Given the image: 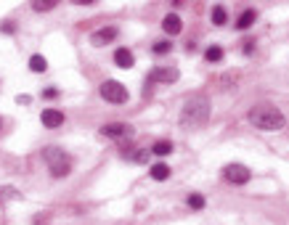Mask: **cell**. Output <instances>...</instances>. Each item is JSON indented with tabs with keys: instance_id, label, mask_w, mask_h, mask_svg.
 <instances>
[{
	"instance_id": "obj_21",
	"label": "cell",
	"mask_w": 289,
	"mask_h": 225,
	"mask_svg": "<svg viewBox=\"0 0 289 225\" xmlns=\"http://www.w3.org/2000/svg\"><path fill=\"white\" fill-rule=\"evenodd\" d=\"M130 159H135V162H146V159H149V151H133Z\"/></svg>"
},
{
	"instance_id": "obj_18",
	"label": "cell",
	"mask_w": 289,
	"mask_h": 225,
	"mask_svg": "<svg viewBox=\"0 0 289 225\" xmlns=\"http://www.w3.org/2000/svg\"><path fill=\"white\" fill-rule=\"evenodd\" d=\"M157 56H165V53H170L172 51V43H167V40H159V43H154V48H152Z\"/></svg>"
},
{
	"instance_id": "obj_8",
	"label": "cell",
	"mask_w": 289,
	"mask_h": 225,
	"mask_svg": "<svg viewBox=\"0 0 289 225\" xmlns=\"http://www.w3.org/2000/svg\"><path fill=\"white\" fill-rule=\"evenodd\" d=\"M114 38H117V29H114V27H103V29H98V32L90 34V43H93L96 48H101V45L112 43Z\"/></svg>"
},
{
	"instance_id": "obj_10",
	"label": "cell",
	"mask_w": 289,
	"mask_h": 225,
	"mask_svg": "<svg viewBox=\"0 0 289 225\" xmlns=\"http://www.w3.org/2000/svg\"><path fill=\"white\" fill-rule=\"evenodd\" d=\"M114 64H117L120 69H130L133 66V53L128 48H117L114 51Z\"/></svg>"
},
{
	"instance_id": "obj_13",
	"label": "cell",
	"mask_w": 289,
	"mask_h": 225,
	"mask_svg": "<svg viewBox=\"0 0 289 225\" xmlns=\"http://www.w3.org/2000/svg\"><path fill=\"white\" fill-rule=\"evenodd\" d=\"M152 177H154V180H167V177H170V167L165 162L152 164Z\"/></svg>"
},
{
	"instance_id": "obj_2",
	"label": "cell",
	"mask_w": 289,
	"mask_h": 225,
	"mask_svg": "<svg viewBox=\"0 0 289 225\" xmlns=\"http://www.w3.org/2000/svg\"><path fill=\"white\" fill-rule=\"evenodd\" d=\"M207 117H210V101H207V96H194L183 106L180 125L183 127H202L207 122Z\"/></svg>"
},
{
	"instance_id": "obj_20",
	"label": "cell",
	"mask_w": 289,
	"mask_h": 225,
	"mask_svg": "<svg viewBox=\"0 0 289 225\" xmlns=\"http://www.w3.org/2000/svg\"><path fill=\"white\" fill-rule=\"evenodd\" d=\"M189 207H191V209H202V207H204V196L191 194V196H189Z\"/></svg>"
},
{
	"instance_id": "obj_17",
	"label": "cell",
	"mask_w": 289,
	"mask_h": 225,
	"mask_svg": "<svg viewBox=\"0 0 289 225\" xmlns=\"http://www.w3.org/2000/svg\"><path fill=\"white\" fill-rule=\"evenodd\" d=\"M226 19H228L226 8H223V6H215V8H212V24L223 27V24H226Z\"/></svg>"
},
{
	"instance_id": "obj_1",
	"label": "cell",
	"mask_w": 289,
	"mask_h": 225,
	"mask_svg": "<svg viewBox=\"0 0 289 225\" xmlns=\"http://www.w3.org/2000/svg\"><path fill=\"white\" fill-rule=\"evenodd\" d=\"M249 122L260 127V130H281L284 127V114L276 109V106L271 103H258V106H252L249 109Z\"/></svg>"
},
{
	"instance_id": "obj_22",
	"label": "cell",
	"mask_w": 289,
	"mask_h": 225,
	"mask_svg": "<svg viewBox=\"0 0 289 225\" xmlns=\"http://www.w3.org/2000/svg\"><path fill=\"white\" fill-rule=\"evenodd\" d=\"M0 29H3V32H8V34H14V32H16V24H14V21H6V24L0 27Z\"/></svg>"
},
{
	"instance_id": "obj_7",
	"label": "cell",
	"mask_w": 289,
	"mask_h": 225,
	"mask_svg": "<svg viewBox=\"0 0 289 225\" xmlns=\"http://www.w3.org/2000/svg\"><path fill=\"white\" fill-rule=\"evenodd\" d=\"M149 80H152V82H175V80H178V69H172V66H159V69H154V72L149 74Z\"/></svg>"
},
{
	"instance_id": "obj_19",
	"label": "cell",
	"mask_w": 289,
	"mask_h": 225,
	"mask_svg": "<svg viewBox=\"0 0 289 225\" xmlns=\"http://www.w3.org/2000/svg\"><path fill=\"white\" fill-rule=\"evenodd\" d=\"M32 8L34 11H51V8H56V0H34Z\"/></svg>"
},
{
	"instance_id": "obj_23",
	"label": "cell",
	"mask_w": 289,
	"mask_h": 225,
	"mask_svg": "<svg viewBox=\"0 0 289 225\" xmlns=\"http://www.w3.org/2000/svg\"><path fill=\"white\" fill-rule=\"evenodd\" d=\"M43 96H45V98H56V96H59V90H56V88H48V90H43Z\"/></svg>"
},
{
	"instance_id": "obj_5",
	"label": "cell",
	"mask_w": 289,
	"mask_h": 225,
	"mask_svg": "<svg viewBox=\"0 0 289 225\" xmlns=\"http://www.w3.org/2000/svg\"><path fill=\"white\" fill-rule=\"evenodd\" d=\"M101 135L114 138V140H128V138H133V127L125 125V122H112V125L101 127Z\"/></svg>"
},
{
	"instance_id": "obj_6",
	"label": "cell",
	"mask_w": 289,
	"mask_h": 225,
	"mask_svg": "<svg viewBox=\"0 0 289 225\" xmlns=\"http://www.w3.org/2000/svg\"><path fill=\"white\" fill-rule=\"evenodd\" d=\"M223 177L234 185H241V183L249 180V170L244 167V164H228V167L223 170Z\"/></svg>"
},
{
	"instance_id": "obj_4",
	"label": "cell",
	"mask_w": 289,
	"mask_h": 225,
	"mask_svg": "<svg viewBox=\"0 0 289 225\" xmlns=\"http://www.w3.org/2000/svg\"><path fill=\"white\" fill-rule=\"evenodd\" d=\"M101 98L109 101V103H125V101H128V90H125L122 82L106 80V82L101 85Z\"/></svg>"
},
{
	"instance_id": "obj_16",
	"label": "cell",
	"mask_w": 289,
	"mask_h": 225,
	"mask_svg": "<svg viewBox=\"0 0 289 225\" xmlns=\"http://www.w3.org/2000/svg\"><path fill=\"white\" fill-rule=\"evenodd\" d=\"M170 151H172V143H170V140H157V143L152 146V154H157V157H167Z\"/></svg>"
},
{
	"instance_id": "obj_3",
	"label": "cell",
	"mask_w": 289,
	"mask_h": 225,
	"mask_svg": "<svg viewBox=\"0 0 289 225\" xmlns=\"http://www.w3.org/2000/svg\"><path fill=\"white\" fill-rule=\"evenodd\" d=\"M43 157H45V164H48L53 177H64V175H69V170H72V159H69L66 151H61L59 146H48Z\"/></svg>"
},
{
	"instance_id": "obj_11",
	"label": "cell",
	"mask_w": 289,
	"mask_h": 225,
	"mask_svg": "<svg viewBox=\"0 0 289 225\" xmlns=\"http://www.w3.org/2000/svg\"><path fill=\"white\" fill-rule=\"evenodd\" d=\"M162 29H165L167 34H178V32L183 29V21H180V16H175V14L165 16V21H162Z\"/></svg>"
},
{
	"instance_id": "obj_14",
	"label": "cell",
	"mask_w": 289,
	"mask_h": 225,
	"mask_svg": "<svg viewBox=\"0 0 289 225\" xmlns=\"http://www.w3.org/2000/svg\"><path fill=\"white\" fill-rule=\"evenodd\" d=\"M204 58H207L210 64H218V61L223 58V48H221V45H210V48L204 51Z\"/></svg>"
},
{
	"instance_id": "obj_15",
	"label": "cell",
	"mask_w": 289,
	"mask_h": 225,
	"mask_svg": "<svg viewBox=\"0 0 289 225\" xmlns=\"http://www.w3.org/2000/svg\"><path fill=\"white\" fill-rule=\"evenodd\" d=\"M29 69H32V72H45V69H48V61H45L40 53H34L29 58Z\"/></svg>"
},
{
	"instance_id": "obj_24",
	"label": "cell",
	"mask_w": 289,
	"mask_h": 225,
	"mask_svg": "<svg viewBox=\"0 0 289 225\" xmlns=\"http://www.w3.org/2000/svg\"><path fill=\"white\" fill-rule=\"evenodd\" d=\"M252 51H255V40H247L244 43V53H252Z\"/></svg>"
},
{
	"instance_id": "obj_12",
	"label": "cell",
	"mask_w": 289,
	"mask_h": 225,
	"mask_svg": "<svg viewBox=\"0 0 289 225\" xmlns=\"http://www.w3.org/2000/svg\"><path fill=\"white\" fill-rule=\"evenodd\" d=\"M255 19H258V11H255V8H247L244 14L239 16V21H236V27H239V29H249L252 24H255Z\"/></svg>"
},
{
	"instance_id": "obj_9",
	"label": "cell",
	"mask_w": 289,
	"mask_h": 225,
	"mask_svg": "<svg viewBox=\"0 0 289 225\" xmlns=\"http://www.w3.org/2000/svg\"><path fill=\"white\" fill-rule=\"evenodd\" d=\"M40 120H43L45 127L56 130V127H61V125H64V114H61L59 109H45V111L40 114Z\"/></svg>"
}]
</instances>
